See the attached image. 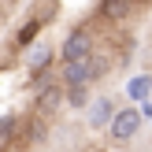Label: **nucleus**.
<instances>
[{"label":"nucleus","mask_w":152,"mask_h":152,"mask_svg":"<svg viewBox=\"0 0 152 152\" xmlns=\"http://www.w3.org/2000/svg\"><path fill=\"white\" fill-rule=\"evenodd\" d=\"M104 74V59H96V52L78 59H59V86H93Z\"/></svg>","instance_id":"obj_1"},{"label":"nucleus","mask_w":152,"mask_h":152,"mask_svg":"<svg viewBox=\"0 0 152 152\" xmlns=\"http://www.w3.org/2000/svg\"><path fill=\"white\" fill-rule=\"evenodd\" d=\"M34 86H37L34 108L41 111V115H52V111H59V104H63V86H59V78H52V74H41V78H34Z\"/></svg>","instance_id":"obj_2"},{"label":"nucleus","mask_w":152,"mask_h":152,"mask_svg":"<svg viewBox=\"0 0 152 152\" xmlns=\"http://www.w3.org/2000/svg\"><path fill=\"white\" fill-rule=\"evenodd\" d=\"M137 130H141V111L137 108H119L108 123L111 141H130V137H137Z\"/></svg>","instance_id":"obj_3"},{"label":"nucleus","mask_w":152,"mask_h":152,"mask_svg":"<svg viewBox=\"0 0 152 152\" xmlns=\"http://www.w3.org/2000/svg\"><path fill=\"white\" fill-rule=\"evenodd\" d=\"M96 45H93V34H89V26H74L71 34L63 37V45H59V59H78V56H89Z\"/></svg>","instance_id":"obj_4"},{"label":"nucleus","mask_w":152,"mask_h":152,"mask_svg":"<svg viewBox=\"0 0 152 152\" xmlns=\"http://www.w3.org/2000/svg\"><path fill=\"white\" fill-rule=\"evenodd\" d=\"M130 11H134V0H100V4H96V15H100L104 22H119Z\"/></svg>","instance_id":"obj_5"},{"label":"nucleus","mask_w":152,"mask_h":152,"mask_svg":"<svg viewBox=\"0 0 152 152\" xmlns=\"http://www.w3.org/2000/svg\"><path fill=\"white\" fill-rule=\"evenodd\" d=\"M111 115H115V104H111V96H100V100L89 104V126H93V130L108 126V123H111Z\"/></svg>","instance_id":"obj_6"},{"label":"nucleus","mask_w":152,"mask_h":152,"mask_svg":"<svg viewBox=\"0 0 152 152\" xmlns=\"http://www.w3.org/2000/svg\"><path fill=\"white\" fill-rule=\"evenodd\" d=\"M63 104L67 108H86L89 104V86H63Z\"/></svg>","instance_id":"obj_7"},{"label":"nucleus","mask_w":152,"mask_h":152,"mask_svg":"<svg viewBox=\"0 0 152 152\" xmlns=\"http://www.w3.org/2000/svg\"><path fill=\"white\" fill-rule=\"evenodd\" d=\"M48 63H52V48H37L34 56H30V71H34V78L48 74Z\"/></svg>","instance_id":"obj_8"},{"label":"nucleus","mask_w":152,"mask_h":152,"mask_svg":"<svg viewBox=\"0 0 152 152\" xmlns=\"http://www.w3.org/2000/svg\"><path fill=\"white\" fill-rule=\"evenodd\" d=\"M15 134H19V115H15V111L0 115V145H4V141H11Z\"/></svg>","instance_id":"obj_9"},{"label":"nucleus","mask_w":152,"mask_h":152,"mask_svg":"<svg viewBox=\"0 0 152 152\" xmlns=\"http://www.w3.org/2000/svg\"><path fill=\"white\" fill-rule=\"evenodd\" d=\"M130 93H134V96H145V93H148V78H137V82L130 86Z\"/></svg>","instance_id":"obj_10"},{"label":"nucleus","mask_w":152,"mask_h":152,"mask_svg":"<svg viewBox=\"0 0 152 152\" xmlns=\"http://www.w3.org/2000/svg\"><path fill=\"white\" fill-rule=\"evenodd\" d=\"M0 19H4V0H0Z\"/></svg>","instance_id":"obj_11"}]
</instances>
